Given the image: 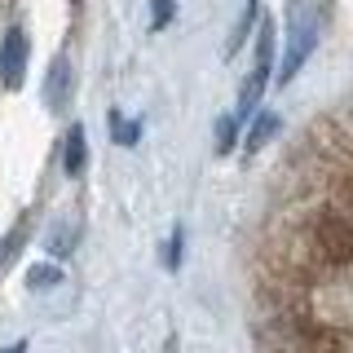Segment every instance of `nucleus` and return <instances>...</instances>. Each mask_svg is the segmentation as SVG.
Returning a JSON list of instances; mask_svg holds the SVG:
<instances>
[{
  "label": "nucleus",
  "instance_id": "f257e3e1",
  "mask_svg": "<svg viewBox=\"0 0 353 353\" xmlns=\"http://www.w3.org/2000/svg\"><path fill=\"white\" fill-rule=\"evenodd\" d=\"M287 274L296 283H309L314 274H340L353 265V208L327 203L305 216L301 234H296L292 252H287Z\"/></svg>",
  "mask_w": 353,
  "mask_h": 353
},
{
  "label": "nucleus",
  "instance_id": "f03ea898",
  "mask_svg": "<svg viewBox=\"0 0 353 353\" xmlns=\"http://www.w3.org/2000/svg\"><path fill=\"white\" fill-rule=\"evenodd\" d=\"M314 44H318V22L301 0H292V9H287V53H283V66H279V84H287L301 71L305 58L314 53Z\"/></svg>",
  "mask_w": 353,
  "mask_h": 353
},
{
  "label": "nucleus",
  "instance_id": "7ed1b4c3",
  "mask_svg": "<svg viewBox=\"0 0 353 353\" xmlns=\"http://www.w3.org/2000/svg\"><path fill=\"white\" fill-rule=\"evenodd\" d=\"M270 75H274V22H265V27H261V40H256V66H252L248 84H243V97H239V115H234L239 124H243V115L261 102Z\"/></svg>",
  "mask_w": 353,
  "mask_h": 353
},
{
  "label": "nucleus",
  "instance_id": "20e7f679",
  "mask_svg": "<svg viewBox=\"0 0 353 353\" xmlns=\"http://www.w3.org/2000/svg\"><path fill=\"white\" fill-rule=\"evenodd\" d=\"M27 53H31V44L22 36V27L5 31V44H0V80H5V88L22 84V75H27Z\"/></svg>",
  "mask_w": 353,
  "mask_h": 353
},
{
  "label": "nucleus",
  "instance_id": "39448f33",
  "mask_svg": "<svg viewBox=\"0 0 353 353\" xmlns=\"http://www.w3.org/2000/svg\"><path fill=\"white\" fill-rule=\"evenodd\" d=\"M84 159H88V150H84V128L71 124V128H66V146H62V168L75 176V172H84Z\"/></svg>",
  "mask_w": 353,
  "mask_h": 353
},
{
  "label": "nucleus",
  "instance_id": "423d86ee",
  "mask_svg": "<svg viewBox=\"0 0 353 353\" xmlns=\"http://www.w3.org/2000/svg\"><path fill=\"white\" fill-rule=\"evenodd\" d=\"M274 128H279V115H270V110L256 115V124H252V132H248V150H261L265 141L274 137Z\"/></svg>",
  "mask_w": 353,
  "mask_h": 353
},
{
  "label": "nucleus",
  "instance_id": "0eeeda50",
  "mask_svg": "<svg viewBox=\"0 0 353 353\" xmlns=\"http://www.w3.org/2000/svg\"><path fill=\"white\" fill-rule=\"evenodd\" d=\"M252 22H256V0H248V5H243V18H239L234 36H230V53H239V49H243V40H248Z\"/></svg>",
  "mask_w": 353,
  "mask_h": 353
},
{
  "label": "nucleus",
  "instance_id": "6e6552de",
  "mask_svg": "<svg viewBox=\"0 0 353 353\" xmlns=\"http://www.w3.org/2000/svg\"><path fill=\"white\" fill-rule=\"evenodd\" d=\"M22 243H27V221H22V225H14V230L5 234V243H0V270L14 261V252L22 248Z\"/></svg>",
  "mask_w": 353,
  "mask_h": 353
},
{
  "label": "nucleus",
  "instance_id": "1a4fd4ad",
  "mask_svg": "<svg viewBox=\"0 0 353 353\" xmlns=\"http://www.w3.org/2000/svg\"><path fill=\"white\" fill-rule=\"evenodd\" d=\"M53 283H62V270H58V265H36V270L27 274V287H31V292H40V287H53Z\"/></svg>",
  "mask_w": 353,
  "mask_h": 353
},
{
  "label": "nucleus",
  "instance_id": "9d476101",
  "mask_svg": "<svg viewBox=\"0 0 353 353\" xmlns=\"http://www.w3.org/2000/svg\"><path fill=\"white\" fill-rule=\"evenodd\" d=\"M234 137H239V119H234V115H225V119L216 124V150H221V154H230V150H234Z\"/></svg>",
  "mask_w": 353,
  "mask_h": 353
},
{
  "label": "nucleus",
  "instance_id": "9b49d317",
  "mask_svg": "<svg viewBox=\"0 0 353 353\" xmlns=\"http://www.w3.org/2000/svg\"><path fill=\"white\" fill-rule=\"evenodd\" d=\"M110 137H115L119 146H132V141H137V124H124V115L110 110Z\"/></svg>",
  "mask_w": 353,
  "mask_h": 353
},
{
  "label": "nucleus",
  "instance_id": "f8f14e48",
  "mask_svg": "<svg viewBox=\"0 0 353 353\" xmlns=\"http://www.w3.org/2000/svg\"><path fill=\"white\" fill-rule=\"evenodd\" d=\"M49 93H53V102H62V97H66V62H53V75H49Z\"/></svg>",
  "mask_w": 353,
  "mask_h": 353
},
{
  "label": "nucleus",
  "instance_id": "ddd939ff",
  "mask_svg": "<svg viewBox=\"0 0 353 353\" xmlns=\"http://www.w3.org/2000/svg\"><path fill=\"white\" fill-rule=\"evenodd\" d=\"M172 14H176L172 0H154V18H150V27H154V31H163V27L172 22Z\"/></svg>",
  "mask_w": 353,
  "mask_h": 353
},
{
  "label": "nucleus",
  "instance_id": "4468645a",
  "mask_svg": "<svg viewBox=\"0 0 353 353\" xmlns=\"http://www.w3.org/2000/svg\"><path fill=\"white\" fill-rule=\"evenodd\" d=\"M176 261H181V230L172 234V243H168V265L176 270Z\"/></svg>",
  "mask_w": 353,
  "mask_h": 353
},
{
  "label": "nucleus",
  "instance_id": "2eb2a0df",
  "mask_svg": "<svg viewBox=\"0 0 353 353\" xmlns=\"http://www.w3.org/2000/svg\"><path fill=\"white\" fill-rule=\"evenodd\" d=\"M5 353H27V345H9V349H5Z\"/></svg>",
  "mask_w": 353,
  "mask_h": 353
}]
</instances>
